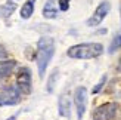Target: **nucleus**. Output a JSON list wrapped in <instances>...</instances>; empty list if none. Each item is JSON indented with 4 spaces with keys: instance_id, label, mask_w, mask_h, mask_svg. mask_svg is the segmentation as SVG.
Returning a JSON list of instances; mask_svg holds the SVG:
<instances>
[{
    "instance_id": "2eb2a0df",
    "label": "nucleus",
    "mask_w": 121,
    "mask_h": 120,
    "mask_svg": "<svg viewBox=\"0 0 121 120\" xmlns=\"http://www.w3.org/2000/svg\"><path fill=\"white\" fill-rule=\"evenodd\" d=\"M56 76H58V70L53 71V74H52L50 80H49V86H47V91H49V92H52V91H53V82H55V77H56Z\"/></svg>"
},
{
    "instance_id": "6ab92c4d",
    "label": "nucleus",
    "mask_w": 121,
    "mask_h": 120,
    "mask_svg": "<svg viewBox=\"0 0 121 120\" xmlns=\"http://www.w3.org/2000/svg\"><path fill=\"white\" fill-rule=\"evenodd\" d=\"M120 10H121V8H120Z\"/></svg>"
},
{
    "instance_id": "f03ea898",
    "label": "nucleus",
    "mask_w": 121,
    "mask_h": 120,
    "mask_svg": "<svg viewBox=\"0 0 121 120\" xmlns=\"http://www.w3.org/2000/svg\"><path fill=\"white\" fill-rule=\"evenodd\" d=\"M68 56L74 59H92L104 53V46L100 43H81L68 49Z\"/></svg>"
},
{
    "instance_id": "a211bd4d",
    "label": "nucleus",
    "mask_w": 121,
    "mask_h": 120,
    "mask_svg": "<svg viewBox=\"0 0 121 120\" xmlns=\"http://www.w3.org/2000/svg\"><path fill=\"white\" fill-rule=\"evenodd\" d=\"M118 70L121 71V59H120V64H118Z\"/></svg>"
},
{
    "instance_id": "1a4fd4ad",
    "label": "nucleus",
    "mask_w": 121,
    "mask_h": 120,
    "mask_svg": "<svg viewBox=\"0 0 121 120\" xmlns=\"http://www.w3.org/2000/svg\"><path fill=\"white\" fill-rule=\"evenodd\" d=\"M69 99L66 95H62V97L59 98V114L62 117H69Z\"/></svg>"
},
{
    "instance_id": "9b49d317",
    "label": "nucleus",
    "mask_w": 121,
    "mask_h": 120,
    "mask_svg": "<svg viewBox=\"0 0 121 120\" xmlns=\"http://www.w3.org/2000/svg\"><path fill=\"white\" fill-rule=\"evenodd\" d=\"M34 5H35V0H27V2L24 3V6L21 8V18L28 19V18L34 14Z\"/></svg>"
},
{
    "instance_id": "7ed1b4c3",
    "label": "nucleus",
    "mask_w": 121,
    "mask_h": 120,
    "mask_svg": "<svg viewBox=\"0 0 121 120\" xmlns=\"http://www.w3.org/2000/svg\"><path fill=\"white\" fill-rule=\"evenodd\" d=\"M109 9H111L109 2H102L98 8H96V10L93 12V15L87 19V25L89 27H98L99 24L105 19V16L109 14Z\"/></svg>"
},
{
    "instance_id": "20e7f679",
    "label": "nucleus",
    "mask_w": 121,
    "mask_h": 120,
    "mask_svg": "<svg viewBox=\"0 0 121 120\" xmlns=\"http://www.w3.org/2000/svg\"><path fill=\"white\" fill-rule=\"evenodd\" d=\"M117 111V104L114 102H108L98 107L93 111V120H112Z\"/></svg>"
},
{
    "instance_id": "6e6552de",
    "label": "nucleus",
    "mask_w": 121,
    "mask_h": 120,
    "mask_svg": "<svg viewBox=\"0 0 121 120\" xmlns=\"http://www.w3.org/2000/svg\"><path fill=\"white\" fill-rule=\"evenodd\" d=\"M16 67V62L13 59H9V61H0V79H3V77L9 76L13 68Z\"/></svg>"
},
{
    "instance_id": "39448f33",
    "label": "nucleus",
    "mask_w": 121,
    "mask_h": 120,
    "mask_svg": "<svg viewBox=\"0 0 121 120\" xmlns=\"http://www.w3.org/2000/svg\"><path fill=\"white\" fill-rule=\"evenodd\" d=\"M74 102L77 107V117H78V120H81L84 116V111H86V104H87V89L86 88L80 86L75 89Z\"/></svg>"
},
{
    "instance_id": "f257e3e1",
    "label": "nucleus",
    "mask_w": 121,
    "mask_h": 120,
    "mask_svg": "<svg viewBox=\"0 0 121 120\" xmlns=\"http://www.w3.org/2000/svg\"><path fill=\"white\" fill-rule=\"evenodd\" d=\"M55 53V42L52 37H41L37 43V68H39V76L44 77V73L47 70L50 59Z\"/></svg>"
},
{
    "instance_id": "9d476101",
    "label": "nucleus",
    "mask_w": 121,
    "mask_h": 120,
    "mask_svg": "<svg viewBox=\"0 0 121 120\" xmlns=\"http://www.w3.org/2000/svg\"><path fill=\"white\" fill-rule=\"evenodd\" d=\"M43 16L47 18V19H52V18H56L58 16V9L55 6V2H52V0H49L44 8H43Z\"/></svg>"
},
{
    "instance_id": "f8f14e48",
    "label": "nucleus",
    "mask_w": 121,
    "mask_h": 120,
    "mask_svg": "<svg viewBox=\"0 0 121 120\" xmlns=\"http://www.w3.org/2000/svg\"><path fill=\"white\" fill-rule=\"evenodd\" d=\"M121 47V31L118 34H115V37L112 39L111 45H109V53H114L115 51H118Z\"/></svg>"
},
{
    "instance_id": "4468645a",
    "label": "nucleus",
    "mask_w": 121,
    "mask_h": 120,
    "mask_svg": "<svg viewBox=\"0 0 121 120\" xmlns=\"http://www.w3.org/2000/svg\"><path fill=\"white\" fill-rule=\"evenodd\" d=\"M69 8V0H59V9L65 12V10H68Z\"/></svg>"
},
{
    "instance_id": "f3484780",
    "label": "nucleus",
    "mask_w": 121,
    "mask_h": 120,
    "mask_svg": "<svg viewBox=\"0 0 121 120\" xmlns=\"http://www.w3.org/2000/svg\"><path fill=\"white\" fill-rule=\"evenodd\" d=\"M15 119H16V116H12V117H9L8 120H15Z\"/></svg>"
},
{
    "instance_id": "dca6fc26",
    "label": "nucleus",
    "mask_w": 121,
    "mask_h": 120,
    "mask_svg": "<svg viewBox=\"0 0 121 120\" xmlns=\"http://www.w3.org/2000/svg\"><path fill=\"white\" fill-rule=\"evenodd\" d=\"M105 80H106V76H104V77H102V79H100V82L98 83V86H96V88L93 89V93H98V92H99V89H100L102 86H104V83H105Z\"/></svg>"
},
{
    "instance_id": "0eeeda50",
    "label": "nucleus",
    "mask_w": 121,
    "mask_h": 120,
    "mask_svg": "<svg viewBox=\"0 0 121 120\" xmlns=\"http://www.w3.org/2000/svg\"><path fill=\"white\" fill-rule=\"evenodd\" d=\"M19 89L16 86L6 88L3 93L0 95V105H13L19 102Z\"/></svg>"
},
{
    "instance_id": "423d86ee",
    "label": "nucleus",
    "mask_w": 121,
    "mask_h": 120,
    "mask_svg": "<svg viewBox=\"0 0 121 120\" xmlns=\"http://www.w3.org/2000/svg\"><path fill=\"white\" fill-rule=\"evenodd\" d=\"M16 88L21 93H30L31 92V71L28 68H21L16 77Z\"/></svg>"
},
{
    "instance_id": "ddd939ff",
    "label": "nucleus",
    "mask_w": 121,
    "mask_h": 120,
    "mask_svg": "<svg viewBox=\"0 0 121 120\" xmlns=\"http://www.w3.org/2000/svg\"><path fill=\"white\" fill-rule=\"evenodd\" d=\"M15 8H16L15 3H6V5H3L2 8H0V14H2L3 16H9L12 12L15 10Z\"/></svg>"
}]
</instances>
